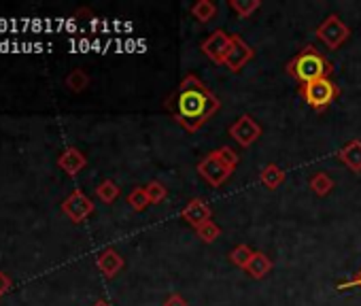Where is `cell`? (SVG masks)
Returning <instances> with one entry per match:
<instances>
[{
  "label": "cell",
  "instance_id": "2",
  "mask_svg": "<svg viewBox=\"0 0 361 306\" xmlns=\"http://www.w3.org/2000/svg\"><path fill=\"white\" fill-rule=\"evenodd\" d=\"M331 73H334V64L323 54H319L312 45L304 47L287 62V75L293 77L300 85L319 79H329Z\"/></svg>",
  "mask_w": 361,
  "mask_h": 306
},
{
  "label": "cell",
  "instance_id": "1",
  "mask_svg": "<svg viewBox=\"0 0 361 306\" xmlns=\"http://www.w3.org/2000/svg\"><path fill=\"white\" fill-rule=\"evenodd\" d=\"M166 109L180 128L194 134L221 109V102L198 75L190 73L166 98Z\"/></svg>",
  "mask_w": 361,
  "mask_h": 306
},
{
  "label": "cell",
  "instance_id": "12",
  "mask_svg": "<svg viewBox=\"0 0 361 306\" xmlns=\"http://www.w3.org/2000/svg\"><path fill=\"white\" fill-rule=\"evenodd\" d=\"M96 266H98V270H100L106 279H113V276H117V274L121 272V268L126 266V262H123V257L119 255V251H115L113 247H109V249H104V251L98 253Z\"/></svg>",
  "mask_w": 361,
  "mask_h": 306
},
{
  "label": "cell",
  "instance_id": "7",
  "mask_svg": "<svg viewBox=\"0 0 361 306\" xmlns=\"http://www.w3.org/2000/svg\"><path fill=\"white\" fill-rule=\"evenodd\" d=\"M255 51L253 47L238 35H232V43H230V49L226 54V60H224V66L230 71V73H238L240 68H245L251 60H253Z\"/></svg>",
  "mask_w": 361,
  "mask_h": 306
},
{
  "label": "cell",
  "instance_id": "6",
  "mask_svg": "<svg viewBox=\"0 0 361 306\" xmlns=\"http://www.w3.org/2000/svg\"><path fill=\"white\" fill-rule=\"evenodd\" d=\"M198 175L211 185V188H221L232 175H234V171H230L224 162H219L217 160V156L211 151L207 158H202L200 162H198Z\"/></svg>",
  "mask_w": 361,
  "mask_h": 306
},
{
  "label": "cell",
  "instance_id": "4",
  "mask_svg": "<svg viewBox=\"0 0 361 306\" xmlns=\"http://www.w3.org/2000/svg\"><path fill=\"white\" fill-rule=\"evenodd\" d=\"M314 37H317L327 49L336 51V49H340V47L350 39V28H348L336 13H331V16H327V18L317 26Z\"/></svg>",
  "mask_w": 361,
  "mask_h": 306
},
{
  "label": "cell",
  "instance_id": "28",
  "mask_svg": "<svg viewBox=\"0 0 361 306\" xmlns=\"http://www.w3.org/2000/svg\"><path fill=\"white\" fill-rule=\"evenodd\" d=\"M348 287H361V270L355 274V279H353L350 283H340V285H338L340 291H342V289H348Z\"/></svg>",
  "mask_w": 361,
  "mask_h": 306
},
{
  "label": "cell",
  "instance_id": "11",
  "mask_svg": "<svg viewBox=\"0 0 361 306\" xmlns=\"http://www.w3.org/2000/svg\"><path fill=\"white\" fill-rule=\"evenodd\" d=\"M58 166L71 175V177H77L85 166H87V158H85V153L77 147H68L60 153V158H58Z\"/></svg>",
  "mask_w": 361,
  "mask_h": 306
},
{
  "label": "cell",
  "instance_id": "3",
  "mask_svg": "<svg viewBox=\"0 0 361 306\" xmlns=\"http://www.w3.org/2000/svg\"><path fill=\"white\" fill-rule=\"evenodd\" d=\"M300 98L317 113H323L338 96H340V87L331 81V79H319L306 85H300L298 90Z\"/></svg>",
  "mask_w": 361,
  "mask_h": 306
},
{
  "label": "cell",
  "instance_id": "15",
  "mask_svg": "<svg viewBox=\"0 0 361 306\" xmlns=\"http://www.w3.org/2000/svg\"><path fill=\"white\" fill-rule=\"evenodd\" d=\"M285 171L276 164H266L259 173V181L268 188V190H276L285 183Z\"/></svg>",
  "mask_w": 361,
  "mask_h": 306
},
{
  "label": "cell",
  "instance_id": "10",
  "mask_svg": "<svg viewBox=\"0 0 361 306\" xmlns=\"http://www.w3.org/2000/svg\"><path fill=\"white\" fill-rule=\"evenodd\" d=\"M211 217H213V211H211L209 202L202 200V198H192V200L183 207V211H180V219H183L185 224H190L194 230H198V228H202L204 224L213 221Z\"/></svg>",
  "mask_w": 361,
  "mask_h": 306
},
{
  "label": "cell",
  "instance_id": "17",
  "mask_svg": "<svg viewBox=\"0 0 361 306\" xmlns=\"http://www.w3.org/2000/svg\"><path fill=\"white\" fill-rule=\"evenodd\" d=\"M308 185H310V190H312L317 196L325 198V196L331 194V190H334V179H331L327 173H314V175L310 177Z\"/></svg>",
  "mask_w": 361,
  "mask_h": 306
},
{
  "label": "cell",
  "instance_id": "22",
  "mask_svg": "<svg viewBox=\"0 0 361 306\" xmlns=\"http://www.w3.org/2000/svg\"><path fill=\"white\" fill-rule=\"evenodd\" d=\"M213 153L217 156V160L224 162L230 171H236V166H238V162H240V156H238V153H236L232 147H219V149H215Z\"/></svg>",
  "mask_w": 361,
  "mask_h": 306
},
{
  "label": "cell",
  "instance_id": "13",
  "mask_svg": "<svg viewBox=\"0 0 361 306\" xmlns=\"http://www.w3.org/2000/svg\"><path fill=\"white\" fill-rule=\"evenodd\" d=\"M338 160L355 175H361V140H348L340 153H338Z\"/></svg>",
  "mask_w": 361,
  "mask_h": 306
},
{
  "label": "cell",
  "instance_id": "18",
  "mask_svg": "<svg viewBox=\"0 0 361 306\" xmlns=\"http://www.w3.org/2000/svg\"><path fill=\"white\" fill-rule=\"evenodd\" d=\"M87 85H90V75H87L83 68H75V71H71V73L66 75V87H68L71 92L81 94V92L87 90Z\"/></svg>",
  "mask_w": 361,
  "mask_h": 306
},
{
  "label": "cell",
  "instance_id": "5",
  "mask_svg": "<svg viewBox=\"0 0 361 306\" xmlns=\"http://www.w3.org/2000/svg\"><path fill=\"white\" fill-rule=\"evenodd\" d=\"M230 136L243 147V149H249L251 145H255L262 136V126L257 123V119H253L249 113L240 115L230 128H228Z\"/></svg>",
  "mask_w": 361,
  "mask_h": 306
},
{
  "label": "cell",
  "instance_id": "8",
  "mask_svg": "<svg viewBox=\"0 0 361 306\" xmlns=\"http://www.w3.org/2000/svg\"><path fill=\"white\" fill-rule=\"evenodd\" d=\"M62 213H64L73 224H81V221H85V219L94 213V202H92V198H87L81 190H75V192L62 202Z\"/></svg>",
  "mask_w": 361,
  "mask_h": 306
},
{
  "label": "cell",
  "instance_id": "29",
  "mask_svg": "<svg viewBox=\"0 0 361 306\" xmlns=\"http://www.w3.org/2000/svg\"><path fill=\"white\" fill-rule=\"evenodd\" d=\"M94 306H111V304H109V302H104V300H98V302H96Z\"/></svg>",
  "mask_w": 361,
  "mask_h": 306
},
{
  "label": "cell",
  "instance_id": "14",
  "mask_svg": "<svg viewBox=\"0 0 361 306\" xmlns=\"http://www.w3.org/2000/svg\"><path fill=\"white\" fill-rule=\"evenodd\" d=\"M245 270H247V274H249L251 279L262 281V279L272 270V259H270L264 251H255L253 257H251V262H249V266H247Z\"/></svg>",
  "mask_w": 361,
  "mask_h": 306
},
{
  "label": "cell",
  "instance_id": "26",
  "mask_svg": "<svg viewBox=\"0 0 361 306\" xmlns=\"http://www.w3.org/2000/svg\"><path fill=\"white\" fill-rule=\"evenodd\" d=\"M164 306H190V304H188V300L180 293H172V295H168L164 300Z\"/></svg>",
  "mask_w": 361,
  "mask_h": 306
},
{
  "label": "cell",
  "instance_id": "16",
  "mask_svg": "<svg viewBox=\"0 0 361 306\" xmlns=\"http://www.w3.org/2000/svg\"><path fill=\"white\" fill-rule=\"evenodd\" d=\"M190 13H192L200 24H207V22H211V20L217 16V5L211 3V0H198V3L190 9Z\"/></svg>",
  "mask_w": 361,
  "mask_h": 306
},
{
  "label": "cell",
  "instance_id": "27",
  "mask_svg": "<svg viewBox=\"0 0 361 306\" xmlns=\"http://www.w3.org/2000/svg\"><path fill=\"white\" fill-rule=\"evenodd\" d=\"M11 289V276L0 270V295H5Z\"/></svg>",
  "mask_w": 361,
  "mask_h": 306
},
{
  "label": "cell",
  "instance_id": "24",
  "mask_svg": "<svg viewBox=\"0 0 361 306\" xmlns=\"http://www.w3.org/2000/svg\"><path fill=\"white\" fill-rule=\"evenodd\" d=\"M145 192H147V198H149L151 204H159V202H164L168 198V190L159 181H151L149 185H145Z\"/></svg>",
  "mask_w": 361,
  "mask_h": 306
},
{
  "label": "cell",
  "instance_id": "23",
  "mask_svg": "<svg viewBox=\"0 0 361 306\" xmlns=\"http://www.w3.org/2000/svg\"><path fill=\"white\" fill-rule=\"evenodd\" d=\"M128 204L136 211V213H142L151 202H149V198H147V192H145V188H134L130 194H128Z\"/></svg>",
  "mask_w": 361,
  "mask_h": 306
},
{
  "label": "cell",
  "instance_id": "20",
  "mask_svg": "<svg viewBox=\"0 0 361 306\" xmlns=\"http://www.w3.org/2000/svg\"><path fill=\"white\" fill-rule=\"evenodd\" d=\"M230 7L236 11L238 18L247 20L262 7V0H230Z\"/></svg>",
  "mask_w": 361,
  "mask_h": 306
},
{
  "label": "cell",
  "instance_id": "25",
  "mask_svg": "<svg viewBox=\"0 0 361 306\" xmlns=\"http://www.w3.org/2000/svg\"><path fill=\"white\" fill-rule=\"evenodd\" d=\"M196 234H198V238H200L202 243L213 245V243L221 236V228H219L215 221H209V224H204L202 228H198V230H196Z\"/></svg>",
  "mask_w": 361,
  "mask_h": 306
},
{
  "label": "cell",
  "instance_id": "19",
  "mask_svg": "<svg viewBox=\"0 0 361 306\" xmlns=\"http://www.w3.org/2000/svg\"><path fill=\"white\" fill-rule=\"evenodd\" d=\"M119 194H121L119 185H117L115 181H111V179H104V181L96 188V196H98V200L104 202V204H113V202L119 198Z\"/></svg>",
  "mask_w": 361,
  "mask_h": 306
},
{
  "label": "cell",
  "instance_id": "9",
  "mask_svg": "<svg viewBox=\"0 0 361 306\" xmlns=\"http://www.w3.org/2000/svg\"><path fill=\"white\" fill-rule=\"evenodd\" d=\"M230 43H232V35H228L224 30H215L213 35L207 37V41H202L200 49H202V54L211 62L224 66V60H226V54L230 49Z\"/></svg>",
  "mask_w": 361,
  "mask_h": 306
},
{
  "label": "cell",
  "instance_id": "21",
  "mask_svg": "<svg viewBox=\"0 0 361 306\" xmlns=\"http://www.w3.org/2000/svg\"><path fill=\"white\" fill-rule=\"evenodd\" d=\"M253 253H255V251H253L249 245H238V247H234V249L230 251V255H228V257H230V262H232L236 268H243V270H245V268L249 266V262H251Z\"/></svg>",
  "mask_w": 361,
  "mask_h": 306
}]
</instances>
